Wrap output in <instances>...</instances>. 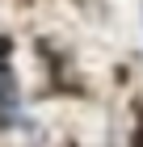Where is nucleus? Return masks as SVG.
<instances>
[{"instance_id": "f257e3e1", "label": "nucleus", "mask_w": 143, "mask_h": 147, "mask_svg": "<svg viewBox=\"0 0 143 147\" xmlns=\"http://www.w3.org/2000/svg\"><path fill=\"white\" fill-rule=\"evenodd\" d=\"M21 113V92H17V76L9 63H0V126H13Z\"/></svg>"}, {"instance_id": "f03ea898", "label": "nucleus", "mask_w": 143, "mask_h": 147, "mask_svg": "<svg viewBox=\"0 0 143 147\" xmlns=\"http://www.w3.org/2000/svg\"><path fill=\"white\" fill-rule=\"evenodd\" d=\"M135 147H143V109H139V130H135Z\"/></svg>"}, {"instance_id": "7ed1b4c3", "label": "nucleus", "mask_w": 143, "mask_h": 147, "mask_svg": "<svg viewBox=\"0 0 143 147\" xmlns=\"http://www.w3.org/2000/svg\"><path fill=\"white\" fill-rule=\"evenodd\" d=\"M4 55H9V38H0V59H4Z\"/></svg>"}]
</instances>
